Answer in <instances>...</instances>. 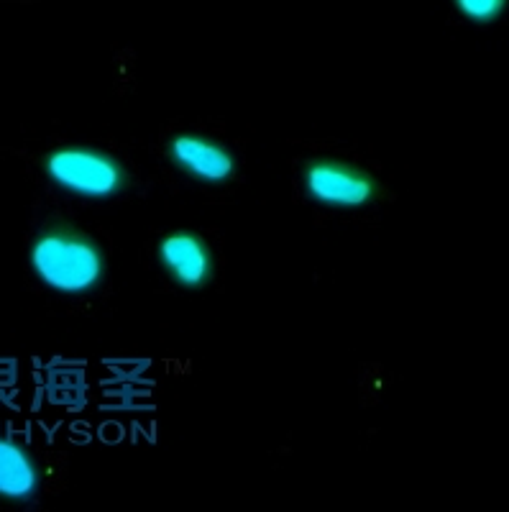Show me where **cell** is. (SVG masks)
<instances>
[{
	"mask_svg": "<svg viewBox=\"0 0 509 512\" xmlns=\"http://www.w3.org/2000/svg\"><path fill=\"white\" fill-rule=\"evenodd\" d=\"M36 277L64 295H82L100 285L105 256L95 241L77 231H49L31 249Z\"/></svg>",
	"mask_w": 509,
	"mask_h": 512,
	"instance_id": "obj_1",
	"label": "cell"
},
{
	"mask_svg": "<svg viewBox=\"0 0 509 512\" xmlns=\"http://www.w3.org/2000/svg\"><path fill=\"white\" fill-rule=\"evenodd\" d=\"M36 484H39V474L26 448L0 438V497L26 500L34 495Z\"/></svg>",
	"mask_w": 509,
	"mask_h": 512,
	"instance_id": "obj_6",
	"label": "cell"
},
{
	"mask_svg": "<svg viewBox=\"0 0 509 512\" xmlns=\"http://www.w3.org/2000/svg\"><path fill=\"white\" fill-rule=\"evenodd\" d=\"M47 172L62 190L80 198H110L126 187V167L100 149H57L49 154Z\"/></svg>",
	"mask_w": 509,
	"mask_h": 512,
	"instance_id": "obj_2",
	"label": "cell"
},
{
	"mask_svg": "<svg viewBox=\"0 0 509 512\" xmlns=\"http://www.w3.org/2000/svg\"><path fill=\"white\" fill-rule=\"evenodd\" d=\"M169 157L185 175L200 182H226L236 172V159L226 146L200 134H180L169 141Z\"/></svg>",
	"mask_w": 509,
	"mask_h": 512,
	"instance_id": "obj_4",
	"label": "cell"
},
{
	"mask_svg": "<svg viewBox=\"0 0 509 512\" xmlns=\"http://www.w3.org/2000/svg\"><path fill=\"white\" fill-rule=\"evenodd\" d=\"M305 192L330 208H361L376 195V182L369 172L336 159H318L305 167Z\"/></svg>",
	"mask_w": 509,
	"mask_h": 512,
	"instance_id": "obj_3",
	"label": "cell"
},
{
	"mask_svg": "<svg viewBox=\"0 0 509 512\" xmlns=\"http://www.w3.org/2000/svg\"><path fill=\"white\" fill-rule=\"evenodd\" d=\"M159 262L177 285L203 287L213 274V254L203 236L195 231L167 233L159 244Z\"/></svg>",
	"mask_w": 509,
	"mask_h": 512,
	"instance_id": "obj_5",
	"label": "cell"
},
{
	"mask_svg": "<svg viewBox=\"0 0 509 512\" xmlns=\"http://www.w3.org/2000/svg\"><path fill=\"white\" fill-rule=\"evenodd\" d=\"M453 3L461 11V16L476 21V24H489L507 6V0H453Z\"/></svg>",
	"mask_w": 509,
	"mask_h": 512,
	"instance_id": "obj_7",
	"label": "cell"
}]
</instances>
